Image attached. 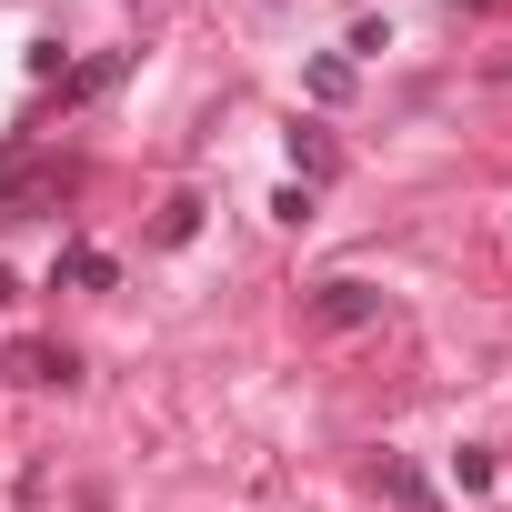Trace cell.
<instances>
[{"label": "cell", "mask_w": 512, "mask_h": 512, "mask_svg": "<svg viewBox=\"0 0 512 512\" xmlns=\"http://www.w3.org/2000/svg\"><path fill=\"white\" fill-rule=\"evenodd\" d=\"M312 322H322V332H362V322H382V292L342 272V282H322V292H312Z\"/></svg>", "instance_id": "obj_1"}, {"label": "cell", "mask_w": 512, "mask_h": 512, "mask_svg": "<svg viewBox=\"0 0 512 512\" xmlns=\"http://www.w3.org/2000/svg\"><path fill=\"white\" fill-rule=\"evenodd\" d=\"M61 282H81V292H111V282H121V262H111V251H91V241H71V251H61Z\"/></svg>", "instance_id": "obj_2"}, {"label": "cell", "mask_w": 512, "mask_h": 512, "mask_svg": "<svg viewBox=\"0 0 512 512\" xmlns=\"http://www.w3.org/2000/svg\"><path fill=\"white\" fill-rule=\"evenodd\" d=\"M191 231H201V201H191V191H181V201H161V251H181Z\"/></svg>", "instance_id": "obj_3"}, {"label": "cell", "mask_w": 512, "mask_h": 512, "mask_svg": "<svg viewBox=\"0 0 512 512\" xmlns=\"http://www.w3.org/2000/svg\"><path fill=\"white\" fill-rule=\"evenodd\" d=\"M71 372H81V362H71V352H51V342H31V352H21V382H71Z\"/></svg>", "instance_id": "obj_4"}, {"label": "cell", "mask_w": 512, "mask_h": 512, "mask_svg": "<svg viewBox=\"0 0 512 512\" xmlns=\"http://www.w3.org/2000/svg\"><path fill=\"white\" fill-rule=\"evenodd\" d=\"M61 81H71V91L91 101V91H111V81H121V51H101V61H81V71H61Z\"/></svg>", "instance_id": "obj_5"}, {"label": "cell", "mask_w": 512, "mask_h": 512, "mask_svg": "<svg viewBox=\"0 0 512 512\" xmlns=\"http://www.w3.org/2000/svg\"><path fill=\"white\" fill-rule=\"evenodd\" d=\"M342 91H352V61L322 51V61H312V101H342Z\"/></svg>", "instance_id": "obj_6"}, {"label": "cell", "mask_w": 512, "mask_h": 512, "mask_svg": "<svg viewBox=\"0 0 512 512\" xmlns=\"http://www.w3.org/2000/svg\"><path fill=\"white\" fill-rule=\"evenodd\" d=\"M292 161H302V181H332V141L322 131H292Z\"/></svg>", "instance_id": "obj_7"}, {"label": "cell", "mask_w": 512, "mask_h": 512, "mask_svg": "<svg viewBox=\"0 0 512 512\" xmlns=\"http://www.w3.org/2000/svg\"><path fill=\"white\" fill-rule=\"evenodd\" d=\"M452 482L462 492H492V452H452Z\"/></svg>", "instance_id": "obj_8"}, {"label": "cell", "mask_w": 512, "mask_h": 512, "mask_svg": "<svg viewBox=\"0 0 512 512\" xmlns=\"http://www.w3.org/2000/svg\"><path fill=\"white\" fill-rule=\"evenodd\" d=\"M11 302H21V282H11V272H0V312H11Z\"/></svg>", "instance_id": "obj_9"}]
</instances>
